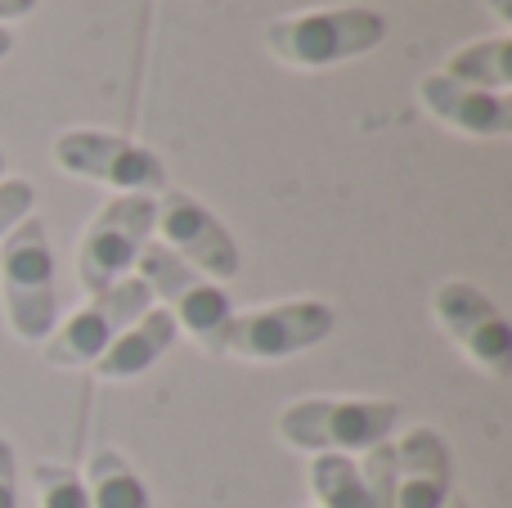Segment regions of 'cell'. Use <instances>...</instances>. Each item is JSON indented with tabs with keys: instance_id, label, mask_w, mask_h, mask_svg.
Returning a JSON list of instances; mask_svg holds the SVG:
<instances>
[{
	"instance_id": "8992f818",
	"label": "cell",
	"mask_w": 512,
	"mask_h": 508,
	"mask_svg": "<svg viewBox=\"0 0 512 508\" xmlns=\"http://www.w3.org/2000/svg\"><path fill=\"white\" fill-rule=\"evenodd\" d=\"M158 198L149 194H117L95 212L77 243V279L86 293H104L117 279H126L140 261V252L153 243Z\"/></svg>"
},
{
	"instance_id": "e0dca14e",
	"label": "cell",
	"mask_w": 512,
	"mask_h": 508,
	"mask_svg": "<svg viewBox=\"0 0 512 508\" xmlns=\"http://www.w3.org/2000/svg\"><path fill=\"white\" fill-rule=\"evenodd\" d=\"M32 486H36V508H90L86 482L68 464H36Z\"/></svg>"
},
{
	"instance_id": "277c9868",
	"label": "cell",
	"mask_w": 512,
	"mask_h": 508,
	"mask_svg": "<svg viewBox=\"0 0 512 508\" xmlns=\"http://www.w3.org/2000/svg\"><path fill=\"white\" fill-rule=\"evenodd\" d=\"M135 270H140L135 279L149 288V297H158L162 311L176 320V329L189 333L207 356H216L221 329L234 315L230 293H225L216 279L198 275L189 261H180L176 252L162 248V243H149V248L140 252V261H135Z\"/></svg>"
},
{
	"instance_id": "4fadbf2b",
	"label": "cell",
	"mask_w": 512,
	"mask_h": 508,
	"mask_svg": "<svg viewBox=\"0 0 512 508\" xmlns=\"http://www.w3.org/2000/svg\"><path fill=\"white\" fill-rule=\"evenodd\" d=\"M418 99L423 108L445 122L450 131L472 135V140H504L512 135V99L495 90H477L468 81H454L445 72H427L418 81Z\"/></svg>"
},
{
	"instance_id": "5b68a950",
	"label": "cell",
	"mask_w": 512,
	"mask_h": 508,
	"mask_svg": "<svg viewBox=\"0 0 512 508\" xmlns=\"http://www.w3.org/2000/svg\"><path fill=\"white\" fill-rule=\"evenodd\" d=\"M337 315L328 302L315 297H297V302H274L256 306V311H234L230 324L221 329L216 356H239V360H288L301 351L319 347L324 338H333Z\"/></svg>"
},
{
	"instance_id": "ac0fdd59",
	"label": "cell",
	"mask_w": 512,
	"mask_h": 508,
	"mask_svg": "<svg viewBox=\"0 0 512 508\" xmlns=\"http://www.w3.org/2000/svg\"><path fill=\"white\" fill-rule=\"evenodd\" d=\"M32 203H36L32 180H23V176L0 180V239H5L14 225H23L27 216H32Z\"/></svg>"
},
{
	"instance_id": "2e32d148",
	"label": "cell",
	"mask_w": 512,
	"mask_h": 508,
	"mask_svg": "<svg viewBox=\"0 0 512 508\" xmlns=\"http://www.w3.org/2000/svg\"><path fill=\"white\" fill-rule=\"evenodd\" d=\"M445 77L454 81H468L477 90H495V95H508V81H512V36H481V41H468L463 50L450 54L445 63Z\"/></svg>"
},
{
	"instance_id": "8fae6325",
	"label": "cell",
	"mask_w": 512,
	"mask_h": 508,
	"mask_svg": "<svg viewBox=\"0 0 512 508\" xmlns=\"http://www.w3.org/2000/svg\"><path fill=\"white\" fill-rule=\"evenodd\" d=\"M310 495L319 508H391L396 495V450L391 441L364 455H315Z\"/></svg>"
},
{
	"instance_id": "7a4b0ae2",
	"label": "cell",
	"mask_w": 512,
	"mask_h": 508,
	"mask_svg": "<svg viewBox=\"0 0 512 508\" xmlns=\"http://www.w3.org/2000/svg\"><path fill=\"white\" fill-rule=\"evenodd\" d=\"M382 36H387V18L378 9L333 5V9H306V14L274 18L265 27V50L279 63H288V68L319 72L378 50Z\"/></svg>"
},
{
	"instance_id": "9a60e30c",
	"label": "cell",
	"mask_w": 512,
	"mask_h": 508,
	"mask_svg": "<svg viewBox=\"0 0 512 508\" xmlns=\"http://www.w3.org/2000/svg\"><path fill=\"white\" fill-rule=\"evenodd\" d=\"M86 495L90 508H153L149 486L140 482V473L131 468V459L117 455V450L99 446L86 464Z\"/></svg>"
},
{
	"instance_id": "7402d4cb",
	"label": "cell",
	"mask_w": 512,
	"mask_h": 508,
	"mask_svg": "<svg viewBox=\"0 0 512 508\" xmlns=\"http://www.w3.org/2000/svg\"><path fill=\"white\" fill-rule=\"evenodd\" d=\"M9 50H14V32L0 23V59H9Z\"/></svg>"
},
{
	"instance_id": "52a82bcc",
	"label": "cell",
	"mask_w": 512,
	"mask_h": 508,
	"mask_svg": "<svg viewBox=\"0 0 512 508\" xmlns=\"http://www.w3.org/2000/svg\"><path fill=\"white\" fill-rule=\"evenodd\" d=\"M54 162L68 176L95 180V185H108L117 194L158 198L167 189V167H162L158 153L113 131H86V126L59 131L54 135Z\"/></svg>"
},
{
	"instance_id": "7c38bea8",
	"label": "cell",
	"mask_w": 512,
	"mask_h": 508,
	"mask_svg": "<svg viewBox=\"0 0 512 508\" xmlns=\"http://www.w3.org/2000/svg\"><path fill=\"white\" fill-rule=\"evenodd\" d=\"M396 450V495L391 508H445L454 500V459L436 428H409Z\"/></svg>"
},
{
	"instance_id": "cb8c5ba5",
	"label": "cell",
	"mask_w": 512,
	"mask_h": 508,
	"mask_svg": "<svg viewBox=\"0 0 512 508\" xmlns=\"http://www.w3.org/2000/svg\"><path fill=\"white\" fill-rule=\"evenodd\" d=\"M445 508H468V504H463V500H459V495H454V500H450V504H445Z\"/></svg>"
},
{
	"instance_id": "44dd1931",
	"label": "cell",
	"mask_w": 512,
	"mask_h": 508,
	"mask_svg": "<svg viewBox=\"0 0 512 508\" xmlns=\"http://www.w3.org/2000/svg\"><path fill=\"white\" fill-rule=\"evenodd\" d=\"M486 5H490V14H495L504 27L512 23V0H486Z\"/></svg>"
},
{
	"instance_id": "d6986e66",
	"label": "cell",
	"mask_w": 512,
	"mask_h": 508,
	"mask_svg": "<svg viewBox=\"0 0 512 508\" xmlns=\"http://www.w3.org/2000/svg\"><path fill=\"white\" fill-rule=\"evenodd\" d=\"M0 508H18V455L9 437H0Z\"/></svg>"
},
{
	"instance_id": "ba28073f",
	"label": "cell",
	"mask_w": 512,
	"mask_h": 508,
	"mask_svg": "<svg viewBox=\"0 0 512 508\" xmlns=\"http://www.w3.org/2000/svg\"><path fill=\"white\" fill-rule=\"evenodd\" d=\"M149 306H153L149 288H144L135 275L117 279V284L104 288V293H90V302L81 306V311H72L63 324H54V333L45 338V360H50L54 369L95 365V360L108 351V342H113L122 329H131Z\"/></svg>"
},
{
	"instance_id": "3957f363",
	"label": "cell",
	"mask_w": 512,
	"mask_h": 508,
	"mask_svg": "<svg viewBox=\"0 0 512 508\" xmlns=\"http://www.w3.org/2000/svg\"><path fill=\"white\" fill-rule=\"evenodd\" d=\"M0 306L18 342H45L59 324L54 252L41 216H27L0 239Z\"/></svg>"
},
{
	"instance_id": "30bf717a",
	"label": "cell",
	"mask_w": 512,
	"mask_h": 508,
	"mask_svg": "<svg viewBox=\"0 0 512 508\" xmlns=\"http://www.w3.org/2000/svg\"><path fill=\"white\" fill-rule=\"evenodd\" d=\"M153 230L162 234L158 239L162 248H171L180 261H189L198 275L216 279V284L239 275L243 257H239L234 234L221 225V216H212V207H203L185 189L167 185L158 194V221H153Z\"/></svg>"
},
{
	"instance_id": "9c48e42d",
	"label": "cell",
	"mask_w": 512,
	"mask_h": 508,
	"mask_svg": "<svg viewBox=\"0 0 512 508\" xmlns=\"http://www.w3.org/2000/svg\"><path fill=\"white\" fill-rule=\"evenodd\" d=\"M432 311L441 320V329L450 333V342L472 360L477 369H486L490 378L512 374V329L495 302L468 279H445L432 293Z\"/></svg>"
},
{
	"instance_id": "603a6c76",
	"label": "cell",
	"mask_w": 512,
	"mask_h": 508,
	"mask_svg": "<svg viewBox=\"0 0 512 508\" xmlns=\"http://www.w3.org/2000/svg\"><path fill=\"white\" fill-rule=\"evenodd\" d=\"M5 167H9V162H5V149H0V180H5Z\"/></svg>"
},
{
	"instance_id": "6da1fadb",
	"label": "cell",
	"mask_w": 512,
	"mask_h": 508,
	"mask_svg": "<svg viewBox=\"0 0 512 508\" xmlns=\"http://www.w3.org/2000/svg\"><path fill=\"white\" fill-rule=\"evenodd\" d=\"M396 428L400 405L378 396H306L279 414V441L306 455H364L396 437Z\"/></svg>"
},
{
	"instance_id": "5bb4252c",
	"label": "cell",
	"mask_w": 512,
	"mask_h": 508,
	"mask_svg": "<svg viewBox=\"0 0 512 508\" xmlns=\"http://www.w3.org/2000/svg\"><path fill=\"white\" fill-rule=\"evenodd\" d=\"M176 338H180L176 320H171L162 306H149V311H144L131 329H122L113 342H108V351L90 369H95L104 383H126V378H140V374H149V369L158 365L171 347H176Z\"/></svg>"
},
{
	"instance_id": "ffe728a7",
	"label": "cell",
	"mask_w": 512,
	"mask_h": 508,
	"mask_svg": "<svg viewBox=\"0 0 512 508\" xmlns=\"http://www.w3.org/2000/svg\"><path fill=\"white\" fill-rule=\"evenodd\" d=\"M36 9V0H0V23H14V18H27Z\"/></svg>"
}]
</instances>
